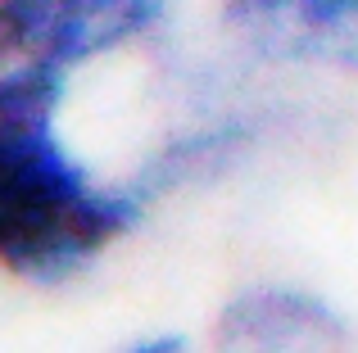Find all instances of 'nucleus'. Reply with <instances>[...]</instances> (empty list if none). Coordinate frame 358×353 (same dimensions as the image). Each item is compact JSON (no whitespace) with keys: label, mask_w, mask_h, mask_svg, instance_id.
Listing matches in <instances>:
<instances>
[{"label":"nucleus","mask_w":358,"mask_h":353,"mask_svg":"<svg viewBox=\"0 0 358 353\" xmlns=\"http://www.w3.org/2000/svg\"><path fill=\"white\" fill-rule=\"evenodd\" d=\"M118 353H191L182 336H150V340H136V345L118 349Z\"/></svg>","instance_id":"39448f33"},{"label":"nucleus","mask_w":358,"mask_h":353,"mask_svg":"<svg viewBox=\"0 0 358 353\" xmlns=\"http://www.w3.org/2000/svg\"><path fill=\"white\" fill-rule=\"evenodd\" d=\"M227 14L277 59L358 73V0H227Z\"/></svg>","instance_id":"20e7f679"},{"label":"nucleus","mask_w":358,"mask_h":353,"mask_svg":"<svg viewBox=\"0 0 358 353\" xmlns=\"http://www.w3.org/2000/svg\"><path fill=\"white\" fill-rule=\"evenodd\" d=\"M164 18V0H0V63L73 77Z\"/></svg>","instance_id":"f03ea898"},{"label":"nucleus","mask_w":358,"mask_h":353,"mask_svg":"<svg viewBox=\"0 0 358 353\" xmlns=\"http://www.w3.org/2000/svg\"><path fill=\"white\" fill-rule=\"evenodd\" d=\"M150 200L136 181H100L59 118L0 123V272L27 285H64L118 245Z\"/></svg>","instance_id":"f257e3e1"},{"label":"nucleus","mask_w":358,"mask_h":353,"mask_svg":"<svg viewBox=\"0 0 358 353\" xmlns=\"http://www.w3.org/2000/svg\"><path fill=\"white\" fill-rule=\"evenodd\" d=\"M213 353H350V331L308 290L250 285L218 313Z\"/></svg>","instance_id":"7ed1b4c3"}]
</instances>
